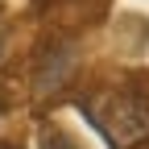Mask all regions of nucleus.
I'll return each instance as SVG.
<instances>
[{"mask_svg": "<svg viewBox=\"0 0 149 149\" xmlns=\"http://www.w3.org/2000/svg\"><path fill=\"white\" fill-rule=\"evenodd\" d=\"M0 149H21V145H17V141H0Z\"/></svg>", "mask_w": 149, "mask_h": 149, "instance_id": "20e7f679", "label": "nucleus"}, {"mask_svg": "<svg viewBox=\"0 0 149 149\" xmlns=\"http://www.w3.org/2000/svg\"><path fill=\"white\" fill-rule=\"evenodd\" d=\"M83 116L112 149H137L149 141V100L133 87H100L83 100Z\"/></svg>", "mask_w": 149, "mask_h": 149, "instance_id": "f257e3e1", "label": "nucleus"}, {"mask_svg": "<svg viewBox=\"0 0 149 149\" xmlns=\"http://www.w3.org/2000/svg\"><path fill=\"white\" fill-rule=\"evenodd\" d=\"M46 149H74V145H70L62 133H46Z\"/></svg>", "mask_w": 149, "mask_h": 149, "instance_id": "7ed1b4c3", "label": "nucleus"}, {"mask_svg": "<svg viewBox=\"0 0 149 149\" xmlns=\"http://www.w3.org/2000/svg\"><path fill=\"white\" fill-rule=\"evenodd\" d=\"M70 66H74V54L62 46V50H50L42 58V70H37V95H50L58 91L66 79H70Z\"/></svg>", "mask_w": 149, "mask_h": 149, "instance_id": "f03ea898", "label": "nucleus"}]
</instances>
